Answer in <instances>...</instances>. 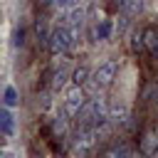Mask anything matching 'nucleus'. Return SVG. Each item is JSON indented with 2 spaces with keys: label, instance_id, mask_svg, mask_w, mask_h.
I'll return each mask as SVG.
<instances>
[{
  "label": "nucleus",
  "instance_id": "nucleus-1",
  "mask_svg": "<svg viewBox=\"0 0 158 158\" xmlns=\"http://www.w3.org/2000/svg\"><path fill=\"white\" fill-rule=\"evenodd\" d=\"M79 35H81L79 27H64V25H57V27L49 32V37H47V47H49V52H52L54 57H64V54H69V52L77 47Z\"/></svg>",
  "mask_w": 158,
  "mask_h": 158
},
{
  "label": "nucleus",
  "instance_id": "nucleus-2",
  "mask_svg": "<svg viewBox=\"0 0 158 158\" xmlns=\"http://www.w3.org/2000/svg\"><path fill=\"white\" fill-rule=\"evenodd\" d=\"M116 72H118L116 59H106V62H101V64L94 69V74H91V84H94L96 89H106V86L114 84Z\"/></svg>",
  "mask_w": 158,
  "mask_h": 158
},
{
  "label": "nucleus",
  "instance_id": "nucleus-3",
  "mask_svg": "<svg viewBox=\"0 0 158 158\" xmlns=\"http://www.w3.org/2000/svg\"><path fill=\"white\" fill-rule=\"evenodd\" d=\"M84 106H86V99H84L81 86H74V84H72V89L67 91V96H64V101H62V111H64L69 118H77Z\"/></svg>",
  "mask_w": 158,
  "mask_h": 158
},
{
  "label": "nucleus",
  "instance_id": "nucleus-4",
  "mask_svg": "<svg viewBox=\"0 0 158 158\" xmlns=\"http://www.w3.org/2000/svg\"><path fill=\"white\" fill-rule=\"evenodd\" d=\"M116 2H118L121 15H126V17H136L143 10V0H116Z\"/></svg>",
  "mask_w": 158,
  "mask_h": 158
},
{
  "label": "nucleus",
  "instance_id": "nucleus-5",
  "mask_svg": "<svg viewBox=\"0 0 158 158\" xmlns=\"http://www.w3.org/2000/svg\"><path fill=\"white\" fill-rule=\"evenodd\" d=\"M91 74H94V72H91L89 67H84V64H81V67H77V69L72 72V84H74V86H81V89H84V86H86V84L91 81Z\"/></svg>",
  "mask_w": 158,
  "mask_h": 158
},
{
  "label": "nucleus",
  "instance_id": "nucleus-6",
  "mask_svg": "<svg viewBox=\"0 0 158 158\" xmlns=\"http://www.w3.org/2000/svg\"><path fill=\"white\" fill-rule=\"evenodd\" d=\"M141 153L146 158H158V136L156 133H148L141 143Z\"/></svg>",
  "mask_w": 158,
  "mask_h": 158
},
{
  "label": "nucleus",
  "instance_id": "nucleus-7",
  "mask_svg": "<svg viewBox=\"0 0 158 158\" xmlns=\"http://www.w3.org/2000/svg\"><path fill=\"white\" fill-rule=\"evenodd\" d=\"M143 42H146V49L148 52H156L158 54V30L156 27H146L143 30Z\"/></svg>",
  "mask_w": 158,
  "mask_h": 158
},
{
  "label": "nucleus",
  "instance_id": "nucleus-8",
  "mask_svg": "<svg viewBox=\"0 0 158 158\" xmlns=\"http://www.w3.org/2000/svg\"><path fill=\"white\" fill-rule=\"evenodd\" d=\"M101 158H131V148H128L126 143H116V146H111Z\"/></svg>",
  "mask_w": 158,
  "mask_h": 158
},
{
  "label": "nucleus",
  "instance_id": "nucleus-9",
  "mask_svg": "<svg viewBox=\"0 0 158 158\" xmlns=\"http://www.w3.org/2000/svg\"><path fill=\"white\" fill-rule=\"evenodd\" d=\"M128 121V109L126 106H114L111 109V123L114 126H123Z\"/></svg>",
  "mask_w": 158,
  "mask_h": 158
},
{
  "label": "nucleus",
  "instance_id": "nucleus-10",
  "mask_svg": "<svg viewBox=\"0 0 158 158\" xmlns=\"http://www.w3.org/2000/svg\"><path fill=\"white\" fill-rule=\"evenodd\" d=\"M64 81H67V69L64 67H59L57 72H54V79H52V89L57 91V89H62L64 86Z\"/></svg>",
  "mask_w": 158,
  "mask_h": 158
},
{
  "label": "nucleus",
  "instance_id": "nucleus-11",
  "mask_svg": "<svg viewBox=\"0 0 158 158\" xmlns=\"http://www.w3.org/2000/svg\"><path fill=\"white\" fill-rule=\"evenodd\" d=\"M2 101H5V106H7V109L17 104V91H15V86H10V84L5 86V99H2Z\"/></svg>",
  "mask_w": 158,
  "mask_h": 158
},
{
  "label": "nucleus",
  "instance_id": "nucleus-12",
  "mask_svg": "<svg viewBox=\"0 0 158 158\" xmlns=\"http://www.w3.org/2000/svg\"><path fill=\"white\" fill-rule=\"evenodd\" d=\"M0 118H2V133H5V136H10V133H12V116H10V111L5 109Z\"/></svg>",
  "mask_w": 158,
  "mask_h": 158
},
{
  "label": "nucleus",
  "instance_id": "nucleus-13",
  "mask_svg": "<svg viewBox=\"0 0 158 158\" xmlns=\"http://www.w3.org/2000/svg\"><path fill=\"white\" fill-rule=\"evenodd\" d=\"M131 40H133V42H131V49H133V52H143V49H146V42H143V32L133 35Z\"/></svg>",
  "mask_w": 158,
  "mask_h": 158
},
{
  "label": "nucleus",
  "instance_id": "nucleus-14",
  "mask_svg": "<svg viewBox=\"0 0 158 158\" xmlns=\"http://www.w3.org/2000/svg\"><path fill=\"white\" fill-rule=\"evenodd\" d=\"M109 32H111V25H109V22H101V25L96 27V37H99V40H104Z\"/></svg>",
  "mask_w": 158,
  "mask_h": 158
},
{
  "label": "nucleus",
  "instance_id": "nucleus-15",
  "mask_svg": "<svg viewBox=\"0 0 158 158\" xmlns=\"http://www.w3.org/2000/svg\"><path fill=\"white\" fill-rule=\"evenodd\" d=\"M22 44H25V30L20 27V30L15 32V47H22Z\"/></svg>",
  "mask_w": 158,
  "mask_h": 158
},
{
  "label": "nucleus",
  "instance_id": "nucleus-16",
  "mask_svg": "<svg viewBox=\"0 0 158 158\" xmlns=\"http://www.w3.org/2000/svg\"><path fill=\"white\" fill-rule=\"evenodd\" d=\"M44 2H47V5H49V2H52V0H44Z\"/></svg>",
  "mask_w": 158,
  "mask_h": 158
}]
</instances>
